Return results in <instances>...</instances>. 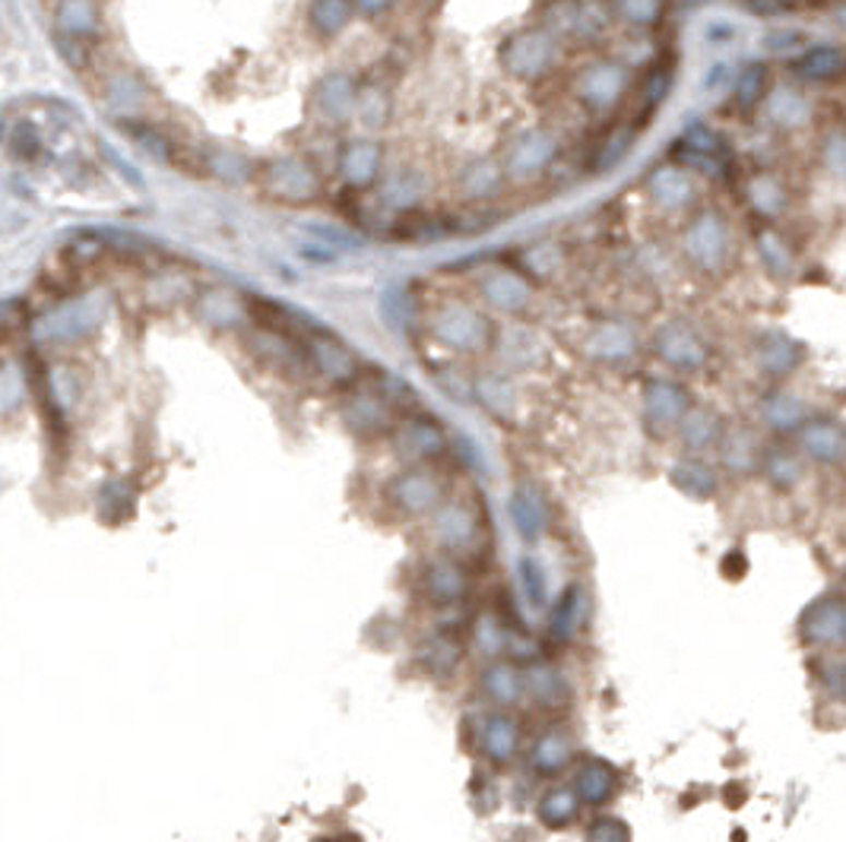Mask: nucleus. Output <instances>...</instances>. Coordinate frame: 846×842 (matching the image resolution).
I'll list each match as a JSON object with an SVG mask.
<instances>
[{"label":"nucleus","instance_id":"nucleus-1","mask_svg":"<svg viewBox=\"0 0 846 842\" xmlns=\"http://www.w3.org/2000/svg\"><path fill=\"white\" fill-rule=\"evenodd\" d=\"M498 61L504 67V73L514 76L517 83H539L543 76L552 73L555 61H558V38L546 33L539 23L514 29L501 41Z\"/></svg>","mask_w":846,"mask_h":842},{"label":"nucleus","instance_id":"nucleus-2","mask_svg":"<svg viewBox=\"0 0 846 842\" xmlns=\"http://www.w3.org/2000/svg\"><path fill=\"white\" fill-rule=\"evenodd\" d=\"M682 251L688 263L701 273H719L732 254V231L719 209H701L682 231Z\"/></svg>","mask_w":846,"mask_h":842},{"label":"nucleus","instance_id":"nucleus-3","mask_svg":"<svg viewBox=\"0 0 846 842\" xmlns=\"http://www.w3.org/2000/svg\"><path fill=\"white\" fill-rule=\"evenodd\" d=\"M631 86V67L619 58H603L586 64L574 80V96L593 115H609Z\"/></svg>","mask_w":846,"mask_h":842},{"label":"nucleus","instance_id":"nucleus-4","mask_svg":"<svg viewBox=\"0 0 846 842\" xmlns=\"http://www.w3.org/2000/svg\"><path fill=\"white\" fill-rule=\"evenodd\" d=\"M434 339L444 342L448 349L454 352H466V356H476V352H486L491 342H495V326L491 321L463 304V301H454V304H444L434 317Z\"/></svg>","mask_w":846,"mask_h":842},{"label":"nucleus","instance_id":"nucleus-5","mask_svg":"<svg viewBox=\"0 0 846 842\" xmlns=\"http://www.w3.org/2000/svg\"><path fill=\"white\" fill-rule=\"evenodd\" d=\"M558 136L546 128H529L517 133L504 153V175L511 181H533L543 171H549L558 159Z\"/></svg>","mask_w":846,"mask_h":842},{"label":"nucleus","instance_id":"nucleus-6","mask_svg":"<svg viewBox=\"0 0 846 842\" xmlns=\"http://www.w3.org/2000/svg\"><path fill=\"white\" fill-rule=\"evenodd\" d=\"M653 352L679 371H701L711 361V342L688 321H666L653 333Z\"/></svg>","mask_w":846,"mask_h":842},{"label":"nucleus","instance_id":"nucleus-7","mask_svg":"<svg viewBox=\"0 0 846 842\" xmlns=\"http://www.w3.org/2000/svg\"><path fill=\"white\" fill-rule=\"evenodd\" d=\"M641 399H644V424L656 437L676 431L679 421L684 419V412L694 406L691 393L679 381H669V377H651L644 384V396Z\"/></svg>","mask_w":846,"mask_h":842},{"label":"nucleus","instance_id":"nucleus-8","mask_svg":"<svg viewBox=\"0 0 846 842\" xmlns=\"http://www.w3.org/2000/svg\"><path fill=\"white\" fill-rule=\"evenodd\" d=\"M799 637L812 649L846 647V596H824L814 599L802 612Z\"/></svg>","mask_w":846,"mask_h":842},{"label":"nucleus","instance_id":"nucleus-9","mask_svg":"<svg viewBox=\"0 0 846 842\" xmlns=\"http://www.w3.org/2000/svg\"><path fill=\"white\" fill-rule=\"evenodd\" d=\"M644 191L659 213H684L698 200V181H694V171L688 165L663 163L647 175Z\"/></svg>","mask_w":846,"mask_h":842},{"label":"nucleus","instance_id":"nucleus-10","mask_svg":"<svg viewBox=\"0 0 846 842\" xmlns=\"http://www.w3.org/2000/svg\"><path fill=\"white\" fill-rule=\"evenodd\" d=\"M638 349H641V339H638L634 326L624 321H612V317L596 321L584 336V356L596 364H609V368L628 364L638 356Z\"/></svg>","mask_w":846,"mask_h":842},{"label":"nucleus","instance_id":"nucleus-11","mask_svg":"<svg viewBox=\"0 0 846 842\" xmlns=\"http://www.w3.org/2000/svg\"><path fill=\"white\" fill-rule=\"evenodd\" d=\"M799 450L818 466H844L846 462V424L831 416H809L796 431Z\"/></svg>","mask_w":846,"mask_h":842},{"label":"nucleus","instance_id":"nucleus-12","mask_svg":"<svg viewBox=\"0 0 846 842\" xmlns=\"http://www.w3.org/2000/svg\"><path fill=\"white\" fill-rule=\"evenodd\" d=\"M802 361H806V346L786 329H764L754 342V364L771 381L796 374Z\"/></svg>","mask_w":846,"mask_h":842},{"label":"nucleus","instance_id":"nucleus-13","mask_svg":"<svg viewBox=\"0 0 846 842\" xmlns=\"http://www.w3.org/2000/svg\"><path fill=\"white\" fill-rule=\"evenodd\" d=\"M679 149H682V165L691 171L719 178L723 165H726V140L707 121H691L679 136Z\"/></svg>","mask_w":846,"mask_h":842},{"label":"nucleus","instance_id":"nucleus-14","mask_svg":"<svg viewBox=\"0 0 846 842\" xmlns=\"http://www.w3.org/2000/svg\"><path fill=\"white\" fill-rule=\"evenodd\" d=\"M479 292L486 298L491 311L498 314H511L517 317L523 311H529L533 304V286L529 279L517 273V269H508V266H498V269H489L479 282Z\"/></svg>","mask_w":846,"mask_h":842},{"label":"nucleus","instance_id":"nucleus-15","mask_svg":"<svg viewBox=\"0 0 846 842\" xmlns=\"http://www.w3.org/2000/svg\"><path fill=\"white\" fill-rule=\"evenodd\" d=\"M764 118L767 124H774L777 130H802L812 124L814 118V105L812 98L806 96L802 89L789 86V83H781L774 86L767 96H764Z\"/></svg>","mask_w":846,"mask_h":842},{"label":"nucleus","instance_id":"nucleus-16","mask_svg":"<svg viewBox=\"0 0 846 842\" xmlns=\"http://www.w3.org/2000/svg\"><path fill=\"white\" fill-rule=\"evenodd\" d=\"M391 497L403 514L422 517L441 504V482L425 469H409L391 485Z\"/></svg>","mask_w":846,"mask_h":842},{"label":"nucleus","instance_id":"nucleus-17","mask_svg":"<svg viewBox=\"0 0 846 842\" xmlns=\"http://www.w3.org/2000/svg\"><path fill=\"white\" fill-rule=\"evenodd\" d=\"M508 514H511V522H514L517 536L526 545H536L549 529V507H546V497L539 494V488H514V494L508 501Z\"/></svg>","mask_w":846,"mask_h":842},{"label":"nucleus","instance_id":"nucleus-18","mask_svg":"<svg viewBox=\"0 0 846 842\" xmlns=\"http://www.w3.org/2000/svg\"><path fill=\"white\" fill-rule=\"evenodd\" d=\"M574 792L581 795L586 808H606L619 792V773L609 760L589 757L581 760L574 770Z\"/></svg>","mask_w":846,"mask_h":842},{"label":"nucleus","instance_id":"nucleus-19","mask_svg":"<svg viewBox=\"0 0 846 842\" xmlns=\"http://www.w3.org/2000/svg\"><path fill=\"white\" fill-rule=\"evenodd\" d=\"M793 73L802 83H834L846 73V51L841 45H806L793 58Z\"/></svg>","mask_w":846,"mask_h":842},{"label":"nucleus","instance_id":"nucleus-20","mask_svg":"<svg viewBox=\"0 0 846 842\" xmlns=\"http://www.w3.org/2000/svg\"><path fill=\"white\" fill-rule=\"evenodd\" d=\"M716 454H719V466L732 476L758 472L761 459H764V450H761L758 437L751 434L749 428H726L719 444H716Z\"/></svg>","mask_w":846,"mask_h":842},{"label":"nucleus","instance_id":"nucleus-21","mask_svg":"<svg viewBox=\"0 0 846 842\" xmlns=\"http://www.w3.org/2000/svg\"><path fill=\"white\" fill-rule=\"evenodd\" d=\"M758 412H761V421L771 431H777V434H796L806 424V419H809L806 399L796 396L793 389H771V393H764Z\"/></svg>","mask_w":846,"mask_h":842},{"label":"nucleus","instance_id":"nucleus-22","mask_svg":"<svg viewBox=\"0 0 846 842\" xmlns=\"http://www.w3.org/2000/svg\"><path fill=\"white\" fill-rule=\"evenodd\" d=\"M669 482L676 485V491H682L684 497H691V501H711L719 491V479H716L714 466H707L698 454L676 459L669 466Z\"/></svg>","mask_w":846,"mask_h":842},{"label":"nucleus","instance_id":"nucleus-23","mask_svg":"<svg viewBox=\"0 0 846 842\" xmlns=\"http://www.w3.org/2000/svg\"><path fill=\"white\" fill-rule=\"evenodd\" d=\"M679 437H682V447L688 454H707V450H716L719 437H723V421L716 416L714 409H704V406H691L684 412V419L679 421Z\"/></svg>","mask_w":846,"mask_h":842},{"label":"nucleus","instance_id":"nucleus-24","mask_svg":"<svg viewBox=\"0 0 846 842\" xmlns=\"http://www.w3.org/2000/svg\"><path fill=\"white\" fill-rule=\"evenodd\" d=\"M574 760V738L561 729H549L543 732L536 742H533V750H529V767L533 773L539 777H555V773H564Z\"/></svg>","mask_w":846,"mask_h":842},{"label":"nucleus","instance_id":"nucleus-25","mask_svg":"<svg viewBox=\"0 0 846 842\" xmlns=\"http://www.w3.org/2000/svg\"><path fill=\"white\" fill-rule=\"evenodd\" d=\"M479 745H482V754L489 757L491 763H511L521 750V725L514 722V715L508 713L489 715L482 722Z\"/></svg>","mask_w":846,"mask_h":842},{"label":"nucleus","instance_id":"nucleus-26","mask_svg":"<svg viewBox=\"0 0 846 842\" xmlns=\"http://www.w3.org/2000/svg\"><path fill=\"white\" fill-rule=\"evenodd\" d=\"M586 612H589V602H586L584 586L571 584L555 602L552 617H549V630L558 643H568L581 634V627L586 624Z\"/></svg>","mask_w":846,"mask_h":842},{"label":"nucleus","instance_id":"nucleus-27","mask_svg":"<svg viewBox=\"0 0 846 842\" xmlns=\"http://www.w3.org/2000/svg\"><path fill=\"white\" fill-rule=\"evenodd\" d=\"M523 687H526V694H529L539 707H561V703H568V697H571V687H568L564 675H561L555 665L536 662V659L523 669Z\"/></svg>","mask_w":846,"mask_h":842},{"label":"nucleus","instance_id":"nucleus-28","mask_svg":"<svg viewBox=\"0 0 846 842\" xmlns=\"http://www.w3.org/2000/svg\"><path fill=\"white\" fill-rule=\"evenodd\" d=\"M504 178H508L504 165L498 163V159H491V156H479V159L463 165V171H460V194L466 196V200H489V196L501 191Z\"/></svg>","mask_w":846,"mask_h":842},{"label":"nucleus","instance_id":"nucleus-29","mask_svg":"<svg viewBox=\"0 0 846 842\" xmlns=\"http://www.w3.org/2000/svg\"><path fill=\"white\" fill-rule=\"evenodd\" d=\"M434 532H438V539L448 549H466L479 536V519H476V514L469 507L451 504V507H441L434 514Z\"/></svg>","mask_w":846,"mask_h":842},{"label":"nucleus","instance_id":"nucleus-30","mask_svg":"<svg viewBox=\"0 0 846 842\" xmlns=\"http://www.w3.org/2000/svg\"><path fill=\"white\" fill-rule=\"evenodd\" d=\"M270 191L286 200H308L318 194V178L305 163L283 159L270 168Z\"/></svg>","mask_w":846,"mask_h":842},{"label":"nucleus","instance_id":"nucleus-31","mask_svg":"<svg viewBox=\"0 0 846 842\" xmlns=\"http://www.w3.org/2000/svg\"><path fill=\"white\" fill-rule=\"evenodd\" d=\"M339 168H343V178H346L353 188L374 184V178L381 175V146L371 143V140L349 143L346 153H343V159H339Z\"/></svg>","mask_w":846,"mask_h":842},{"label":"nucleus","instance_id":"nucleus-32","mask_svg":"<svg viewBox=\"0 0 846 842\" xmlns=\"http://www.w3.org/2000/svg\"><path fill=\"white\" fill-rule=\"evenodd\" d=\"M581 808H584V802H581V795L574 792V785H555V789H549V792L539 798L536 817H539L543 827H549V830H564V827H571V823L577 820Z\"/></svg>","mask_w":846,"mask_h":842},{"label":"nucleus","instance_id":"nucleus-33","mask_svg":"<svg viewBox=\"0 0 846 842\" xmlns=\"http://www.w3.org/2000/svg\"><path fill=\"white\" fill-rule=\"evenodd\" d=\"M425 592L438 605H456L466 596V574L454 561H431L425 570Z\"/></svg>","mask_w":846,"mask_h":842},{"label":"nucleus","instance_id":"nucleus-34","mask_svg":"<svg viewBox=\"0 0 846 842\" xmlns=\"http://www.w3.org/2000/svg\"><path fill=\"white\" fill-rule=\"evenodd\" d=\"M746 200L761 219H781L789 209V191L783 188L781 178L774 175H754L746 184Z\"/></svg>","mask_w":846,"mask_h":842},{"label":"nucleus","instance_id":"nucleus-35","mask_svg":"<svg viewBox=\"0 0 846 842\" xmlns=\"http://www.w3.org/2000/svg\"><path fill=\"white\" fill-rule=\"evenodd\" d=\"M476 399L489 409L498 421L517 419V389L504 374H482L476 381Z\"/></svg>","mask_w":846,"mask_h":842},{"label":"nucleus","instance_id":"nucleus-36","mask_svg":"<svg viewBox=\"0 0 846 842\" xmlns=\"http://www.w3.org/2000/svg\"><path fill=\"white\" fill-rule=\"evenodd\" d=\"M754 248H758V257L764 263L767 276L774 279H789L796 273V251L789 248V241L783 238L781 231L774 228H761L758 238H754Z\"/></svg>","mask_w":846,"mask_h":842},{"label":"nucleus","instance_id":"nucleus-37","mask_svg":"<svg viewBox=\"0 0 846 842\" xmlns=\"http://www.w3.org/2000/svg\"><path fill=\"white\" fill-rule=\"evenodd\" d=\"M482 690H486V697H489L491 703H498V707H514L523 694H526V687H523V669L511 665V662H495V665L486 669V675H482Z\"/></svg>","mask_w":846,"mask_h":842},{"label":"nucleus","instance_id":"nucleus-38","mask_svg":"<svg viewBox=\"0 0 846 842\" xmlns=\"http://www.w3.org/2000/svg\"><path fill=\"white\" fill-rule=\"evenodd\" d=\"M314 101H318V108L324 111L326 118H346L349 111H356V83L346 73H333V76H326L324 83L318 86Z\"/></svg>","mask_w":846,"mask_h":842},{"label":"nucleus","instance_id":"nucleus-39","mask_svg":"<svg viewBox=\"0 0 846 842\" xmlns=\"http://www.w3.org/2000/svg\"><path fill=\"white\" fill-rule=\"evenodd\" d=\"M761 472L767 479V485L777 488V491H793V488L802 482L806 469H802V459L786 450V447H777V450H767L764 459H761Z\"/></svg>","mask_w":846,"mask_h":842},{"label":"nucleus","instance_id":"nucleus-40","mask_svg":"<svg viewBox=\"0 0 846 842\" xmlns=\"http://www.w3.org/2000/svg\"><path fill=\"white\" fill-rule=\"evenodd\" d=\"M356 16L353 0H311L308 7V23L318 35H339Z\"/></svg>","mask_w":846,"mask_h":842},{"label":"nucleus","instance_id":"nucleus-41","mask_svg":"<svg viewBox=\"0 0 846 842\" xmlns=\"http://www.w3.org/2000/svg\"><path fill=\"white\" fill-rule=\"evenodd\" d=\"M736 98H739V108L742 111H751V108H758L764 96L771 93V73H767V64H761V61H751L739 70V76H736Z\"/></svg>","mask_w":846,"mask_h":842},{"label":"nucleus","instance_id":"nucleus-42","mask_svg":"<svg viewBox=\"0 0 846 842\" xmlns=\"http://www.w3.org/2000/svg\"><path fill=\"white\" fill-rule=\"evenodd\" d=\"M96 26L98 13L90 0H64V3H61V10H58V29L70 35L73 41L96 35Z\"/></svg>","mask_w":846,"mask_h":842},{"label":"nucleus","instance_id":"nucleus-43","mask_svg":"<svg viewBox=\"0 0 846 842\" xmlns=\"http://www.w3.org/2000/svg\"><path fill=\"white\" fill-rule=\"evenodd\" d=\"M612 10V20H619L631 29H651L663 16V0H606Z\"/></svg>","mask_w":846,"mask_h":842},{"label":"nucleus","instance_id":"nucleus-44","mask_svg":"<svg viewBox=\"0 0 846 842\" xmlns=\"http://www.w3.org/2000/svg\"><path fill=\"white\" fill-rule=\"evenodd\" d=\"M517 577H521L523 596H526V602H529L533 609L549 605V577H546V567H543L539 557L523 554L521 561H517Z\"/></svg>","mask_w":846,"mask_h":842},{"label":"nucleus","instance_id":"nucleus-45","mask_svg":"<svg viewBox=\"0 0 846 842\" xmlns=\"http://www.w3.org/2000/svg\"><path fill=\"white\" fill-rule=\"evenodd\" d=\"M539 26L555 38L577 35V0H546L539 13Z\"/></svg>","mask_w":846,"mask_h":842},{"label":"nucleus","instance_id":"nucleus-46","mask_svg":"<svg viewBox=\"0 0 846 842\" xmlns=\"http://www.w3.org/2000/svg\"><path fill=\"white\" fill-rule=\"evenodd\" d=\"M612 26V10L606 0H577V35L593 41L603 38Z\"/></svg>","mask_w":846,"mask_h":842},{"label":"nucleus","instance_id":"nucleus-47","mask_svg":"<svg viewBox=\"0 0 846 842\" xmlns=\"http://www.w3.org/2000/svg\"><path fill=\"white\" fill-rule=\"evenodd\" d=\"M406 447L409 454L419 456V459H431L444 450V434L434 421H413L406 428Z\"/></svg>","mask_w":846,"mask_h":842},{"label":"nucleus","instance_id":"nucleus-48","mask_svg":"<svg viewBox=\"0 0 846 842\" xmlns=\"http://www.w3.org/2000/svg\"><path fill=\"white\" fill-rule=\"evenodd\" d=\"M422 178L416 171H400L384 184V200L396 209H413L422 200Z\"/></svg>","mask_w":846,"mask_h":842},{"label":"nucleus","instance_id":"nucleus-49","mask_svg":"<svg viewBox=\"0 0 846 842\" xmlns=\"http://www.w3.org/2000/svg\"><path fill=\"white\" fill-rule=\"evenodd\" d=\"M521 263L523 269L533 273L536 279H549V276H555V273L561 269L564 257H561L558 244H552V241H539V244H533V248L523 251Z\"/></svg>","mask_w":846,"mask_h":842},{"label":"nucleus","instance_id":"nucleus-50","mask_svg":"<svg viewBox=\"0 0 846 842\" xmlns=\"http://www.w3.org/2000/svg\"><path fill=\"white\" fill-rule=\"evenodd\" d=\"M736 76H739V67L732 64V61H714L704 70V76L698 83V93L711 98H723L726 93L736 89Z\"/></svg>","mask_w":846,"mask_h":842},{"label":"nucleus","instance_id":"nucleus-51","mask_svg":"<svg viewBox=\"0 0 846 842\" xmlns=\"http://www.w3.org/2000/svg\"><path fill=\"white\" fill-rule=\"evenodd\" d=\"M739 38V23L732 16H707L701 26H698V41L704 48H729L732 41Z\"/></svg>","mask_w":846,"mask_h":842},{"label":"nucleus","instance_id":"nucleus-52","mask_svg":"<svg viewBox=\"0 0 846 842\" xmlns=\"http://www.w3.org/2000/svg\"><path fill=\"white\" fill-rule=\"evenodd\" d=\"M806 45H809L806 33L789 29V26H777V29L764 35V51L774 55V58H796Z\"/></svg>","mask_w":846,"mask_h":842},{"label":"nucleus","instance_id":"nucleus-53","mask_svg":"<svg viewBox=\"0 0 846 842\" xmlns=\"http://www.w3.org/2000/svg\"><path fill=\"white\" fill-rule=\"evenodd\" d=\"M821 163H824V168L834 178L846 181V130L824 133V140H821Z\"/></svg>","mask_w":846,"mask_h":842},{"label":"nucleus","instance_id":"nucleus-54","mask_svg":"<svg viewBox=\"0 0 846 842\" xmlns=\"http://www.w3.org/2000/svg\"><path fill=\"white\" fill-rule=\"evenodd\" d=\"M631 146H634V130L631 128H621L616 130L606 143H603V149H599V159H596V171H612L616 165L631 153Z\"/></svg>","mask_w":846,"mask_h":842},{"label":"nucleus","instance_id":"nucleus-55","mask_svg":"<svg viewBox=\"0 0 846 842\" xmlns=\"http://www.w3.org/2000/svg\"><path fill=\"white\" fill-rule=\"evenodd\" d=\"M508 346H511L508 358H511L517 368H536L539 358H543V342H539L533 333H526V329H517V333L508 339Z\"/></svg>","mask_w":846,"mask_h":842},{"label":"nucleus","instance_id":"nucleus-56","mask_svg":"<svg viewBox=\"0 0 846 842\" xmlns=\"http://www.w3.org/2000/svg\"><path fill=\"white\" fill-rule=\"evenodd\" d=\"M818 681L827 690V697L846 703V659H821L818 662Z\"/></svg>","mask_w":846,"mask_h":842},{"label":"nucleus","instance_id":"nucleus-57","mask_svg":"<svg viewBox=\"0 0 846 842\" xmlns=\"http://www.w3.org/2000/svg\"><path fill=\"white\" fill-rule=\"evenodd\" d=\"M476 640L489 655H501L508 649V630L495 621V615H482L476 624Z\"/></svg>","mask_w":846,"mask_h":842},{"label":"nucleus","instance_id":"nucleus-58","mask_svg":"<svg viewBox=\"0 0 846 842\" xmlns=\"http://www.w3.org/2000/svg\"><path fill=\"white\" fill-rule=\"evenodd\" d=\"M586 840H599V842H619L631 840V830L628 823L619 820V817H599L586 827Z\"/></svg>","mask_w":846,"mask_h":842},{"label":"nucleus","instance_id":"nucleus-59","mask_svg":"<svg viewBox=\"0 0 846 842\" xmlns=\"http://www.w3.org/2000/svg\"><path fill=\"white\" fill-rule=\"evenodd\" d=\"M669 89H672V73H666V70H656L647 76V86H644V98H647V105L651 108H659L666 96H669Z\"/></svg>","mask_w":846,"mask_h":842},{"label":"nucleus","instance_id":"nucleus-60","mask_svg":"<svg viewBox=\"0 0 846 842\" xmlns=\"http://www.w3.org/2000/svg\"><path fill=\"white\" fill-rule=\"evenodd\" d=\"M746 570H749V557H746L742 551H729V554L723 557V574H726V577L739 580Z\"/></svg>","mask_w":846,"mask_h":842},{"label":"nucleus","instance_id":"nucleus-61","mask_svg":"<svg viewBox=\"0 0 846 842\" xmlns=\"http://www.w3.org/2000/svg\"><path fill=\"white\" fill-rule=\"evenodd\" d=\"M356 3L358 13H365V16H381V13H388L393 7V0H353Z\"/></svg>","mask_w":846,"mask_h":842},{"label":"nucleus","instance_id":"nucleus-62","mask_svg":"<svg viewBox=\"0 0 846 842\" xmlns=\"http://www.w3.org/2000/svg\"><path fill=\"white\" fill-rule=\"evenodd\" d=\"M834 20H837V26L846 33V7H841V10L834 13Z\"/></svg>","mask_w":846,"mask_h":842},{"label":"nucleus","instance_id":"nucleus-63","mask_svg":"<svg viewBox=\"0 0 846 842\" xmlns=\"http://www.w3.org/2000/svg\"><path fill=\"white\" fill-rule=\"evenodd\" d=\"M428 3H431V0H428Z\"/></svg>","mask_w":846,"mask_h":842}]
</instances>
